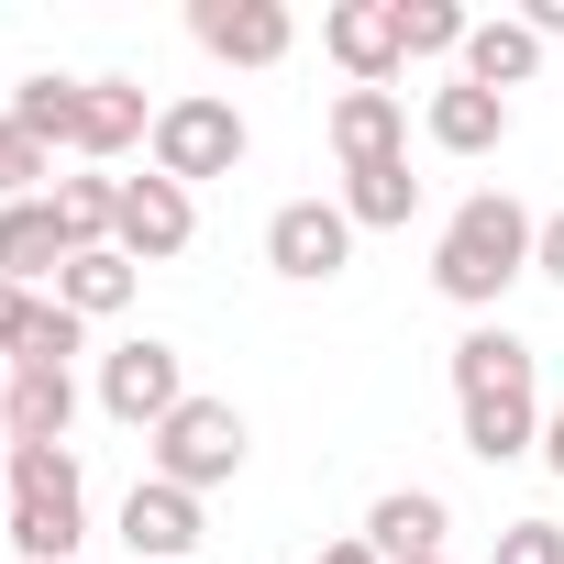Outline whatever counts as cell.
<instances>
[{
    "label": "cell",
    "instance_id": "cell-1",
    "mask_svg": "<svg viewBox=\"0 0 564 564\" xmlns=\"http://www.w3.org/2000/svg\"><path fill=\"white\" fill-rule=\"evenodd\" d=\"M454 421H465V454L476 465H520L542 454V366L509 322H476L454 344Z\"/></svg>",
    "mask_w": 564,
    "mask_h": 564
},
{
    "label": "cell",
    "instance_id": "cell-2",
    "mask_svg": "<svg viewBox=\"0 0 564 564\" xmlns=\"http://www.w3.org/2000/svg\"><path fill=\"white\" fill-rule=\"evenodd\" d=\"M531 243H542V221H531L509 188H476V199H454L443 232H432V289H443L454 311H498L520 276H531Z\"/></svg>",
    "mask_w": 564,
    "mask_h": 564
},
{
    "label": "cell",
    "instance_id": "cell-3",
    "mask_svg": "<svg viewBox=\"0 0 564 564\" xmlns=\"http://www.w3.org/2000/svg\"><path fill=\"white\" fill-rule=\"evenodd\" d=\"M78 542H89L78 454L67 443H12V553L23 564H78Z\"/></svg>",
    "mask_w": 564,
    "mask_h": 564
},
{
    "label": "cell",
    "instance_id": "cell-4",
    "mask_svg": "<svg viewBox=\"0 0 564 564\" xmlns=\"http://www.w3.org/2000/svg\"><path fill=\"white\" fill-rule=\"evenodd\" d=\"M155 177H177V188H199V177H232L243 155H254V133H243V111L221 100V89H188V100H155Z\"/></svg>",
    "mask_w": 564,
    "mask_h": 564
},
{
    "label": "cell",
    "instance_id": "cell-5",
    "mask_svg": "<svg viewBox=\"0 0 564 564\" xmlns=\"http://www.w3.org/2000/svg\"><path fill=\"white\" fill-rule=\"evenodd\" d=\"M144 454H155V476H166V487L210 498V487H232V476H243L254 432H243V410H232V399H199V388H188V410H177L166 432H144Z\"/></svg>",
    "mask_w": 564,
    "mask_h": 564
},
{
    "label": "cell",
    "instance_id": "cell-6",
    "mask_svg": "<svg viewBox=\"0 0 564 564\" xmlns=\"http://www.w3.org/2000/svg\"><path fill=\"white\" fill-rule=\"evenodd\" d=\"M100 410H111L122 432H166V421L188 410V366H177V344H155V333L111 344V355H100Z\"/></svg>",
    "mask_w": 564,
    "mask_h": 564
},
{
    "label": "cell",
    "instance_id": "cell-7",
    "mask_svg": "<svg viewBox=\"0 0 564 564\" xmlns=\"http://www.w3.org/2000/svg\"><path fill=\"white\" fill-rule=\"evenodd\" d=\"M265 265L289 276V289H333V276L355 265L344 199H276V210H265Z\"/></svg>",
    "mask_w": 564,
    "mask_h": 564
},
{
    "label": "cell",
    "instance_id": "cell-8",
    "mask_svg": "<svg viewBox=\"0 0 564 564\" xmlns=\"http://www.w3.org/2000/svg\"><path fill=\"white\" fill-rule=\"evenodd\" d=\"M188 45L221 67H276L300 45V23H289V0H188Z\"/></svg>",
    "mask_w": 564,
    "mask_h": 564
},
{
    "label": "cell",
    "instance_id": "cell-9",
    "mask_svg": "<svg viewBox=\"0 0 564 564\" xmlns=\"http://www.w3.org/2000/svg\"><path fill=\"white\" fill-rule=\"evenodd\" d=\"M133 265H166V254H188L199 243V199L177 188V177H122V232H111Z\"/></svg>",
    "mask_w": 564,
    "mask_h": 564
},
{
    "label": "cell",
    "instance_id": "cell-10",
    "mask_svg": "<svg viewBox=\"0 0 564 564\" xmlns=\"http://www.w3.org/2000/svg\"><path fill=\"white\" fill-rule=\"evenodd\" d=\"M122 553H133V564H188V553H199V498L166 487V476H133V498H122Z\"/></svg>",
    "mask_w": 564,
    "mask_h": 564
},
{
    "label": "cell",
    "instance_id": "cell-11",
    "mask_svg": "<svg viewBox=\"0 0 564 564\" xmlns=\"http://www.w3.org/2000/svg\"><path fill=\"white\" fill-rule=\"evenodd\" d=\"M322 45L355 89H388L410 56H399V0H344V12H322Z\"/></svg>",
    "mask_w": 564,
    "mask_h": 564
},
{
    "label": "cell",
    "instance_id": "cell-12",
    "mask_svg": "<svg viewBox=\"0 0 564 564\" xmlns=\"http://www.w3.org/2000/svg\"><path fill=\"white\" fill-rule=\"evenodd\" d=\"M454 78H465V89H498V100H509V89H531V78H542V34H531L520 12H487V23L465 34Z\"/></svg>",
    "mask_w": 564,
    "mask_h": 564
},
{
    "label": "cell",
    "instance_id": "cell-13",
    "mask_svg": "<svg viewBox=\"0 0 564 564\" xmlns=\"http://www.w3.org/2000/svg\"><path fill=\"white\" fill-rule=\"evenodd\" d=\"M133 144H155V111H144V89L133 78H78V155H133Z\"/></svg>",
    "mask_w": 564,
    "mask_h": 564
},
{
    "label": "cell",
    "instance_id": "cell-14",
    "mask_svg": "<svg viewBox=\"0 0 564 564\" xmlns=\"http://www.w3.org/2000/svg\"><path fill=\"white\" fill-rule=\"evenodd\" d=\"M333 155H344V177L410 155V111H399V89H344V100H333Z\"/></svg>",
    "mask_w": 564,
    "mask_h": 564
},
{
    "label": "cell",
    "instance_id": "cell-15",
    "mask_svg": "<svg viewBox=\"0 0 564 564\" xmlns=\"http://www.w3.org/2000/svg\"><path fill=\"white\" fill-rule=\"evenodd\" d=\"M443 531H454V509H443L432 487H388V498L366 509V542H377L388 564H443Z\"/></svg>",
    "mask_w": 564,
    "mask_h": 564
},
{
    "label": "cell",
    "instance_id": "cell-16",
    "mask_svg": "<svg viewBox=\"0 0 564 564\" xmlns=\"http://www.w3.org/2000/svg\"><path fill=\"white\" fill-rule=\"evenodd\" d=\"M67 421H78V377H67V366H12L0 443H67Z\"/></svg>",
    "mask_w": 564,
    "mask_h": 564
},
{
    "label": "cell",
    "instance_id": "cell-17",
    "mask_svg": "<svg viewBox=\"0 0 564 564\" xmlns=\"http://www.w3.org/2000/svg\"><path fill=\"white\" fill-rule=\"evenodd\" d=\"M67 221H56V199H12L0 210V276H12V289H34V276H67Z\"/></svg>",
    "mask_w": 564,
    "mask_h": 564
},
{
    "label": "cell",
    "instance_id": "cell-18",
    "mask_svg": "<svg viewBox=\"0 0 564 564\" xmlns=\"http://www.w3.org/2000/svg\"><path fill=\"white\" fill-rule=\"evenodd\" d=\"M133 289H144V265H133L122 243H100V254H67L56 311H78V322H122V311H133Z\"/></svg>",
    "mask_w": 564,
    "mask_h": 564
},
{
    "label": "cell",
    "instance_id": "cell-19",
    "mask_svg": "<svg viewBox=\"0 0 564 564\" xmlns=\"http://www.w3.org/2000/svg\"><path fill=\"white\" fill-rule=\"evenodd\" d=\"M432 144H443V155H498V144H509V100H498V89H465V78L432 89Z\"/></svg>",
    "mask_w": 564,
    "mask_h": 564
},
{
    "label": "cell",
    "instance_id": "cell-20",
    "mask_svg": "<svg viewBox=\"0 0 564 564\" xmlns=\"http://www.w3.org/2000/svg\"><path fill=\"white\" fill-rule=\"evenodd\" d=\"M410 210H421L410 155H388V166H355V177H344V221H355V232H410Z\"/></svg>",
    "mask_w": 564,
    "mask_h": 564
},
{
    "label": "cell",
    "instance_id": "cell-21",
    "mask_svg": "<svg viewBox=\"0 0 564 564\" xmlns=\"http://www.w3.org/2000/svg\"><path fill=\"white\" fill-rule=\"evenodd\" d=\"M45 199H56V221H67L78 254H100V243L122 232V177H56Z\"/></svg>",
    "mask_w": 564,
    "mask_h": 564
},
{
    "label": "cell",
    "instance_id": "cell-22",
    "mask_svg": "<svg viewBox=\"0 0 564 564\" xmlns=\"http://www.w3.org/2000/svg\"><path fill=\"white\" fill-rule=\"evenodd\" d=\"M465 34H476L465 0H399V56H410V67H421V56H465Z\"/></svg>",
    "mask_w": 564,
    "mask_h": 564
},
{
    "label": "cell",
    "instance_id": "cell-23",
    "mask_svg": "<svg viewBox=\"0 0 564 564\" xmlns=\"http://www.w3.org/2000/svg\"><path fill=\"white\" fill-rule=\"evenodd\" d=\"M12 122H23L45 155L78 144V78H23V89H12Z\"/></svg>",
    "mask_w": 564,
    "mask_h": 564
},
{
    "label": "cell",
    "instance_id": "cell-24",
    "mask_svg": "<svg viewBox=\"0 0 564 564\" xmlns=\"http://www.w3.org/2000/svg\"><path fill=\"white\" fill-rule=\"evenodd\" d=\"M45 188H56V155H45L12 111H0V210H12V199H45Z\"/></svg>",
    "mask_w": 564,
    "mask_h": 564
},
{
    "label": "cell",
    "instance_id": "cell-25",
    "mask_svg": "<svg viewBox=\"0 0 564 564\" xmlns=\"http://www.w3.org/2000/svg\"><path fill=\"white\" fill-rule=\"evenodd\" d=\"M34 333H45V300L0 276V366H23V355H34Z\"/></svg>",
    "mask_w": 564,
    "mask_h": 564
},
{
    "label": "cell",
    "instance_id": "cell-26",
    "mask_svg": "<svg viewBox=\"0 0 564 564\" xmlns=\"http://www.w3.org/2000/svg\"><path fill=\"white\" fill-rule=\"evenodd\" d=\"M487 564H564V520H509Z\"/></svg>",
    "mask_w": 564,
    "mask_h": 564
},
{
    "label": "cell",
    "instance_id": "cell-27",
    "mask_svg": "<svg viewBox=\"0 0 564 564\" xmlns=\"http://www.w3.org/2000/svg\"><path fill=\"white\" fill-rule=\"evenodd\" d=\"M531 276H553V289H564V210H542V243H531Z\"/></svg>",
    "mask_w": 564,
    "mask_h": 564
},
{
    "label": "cell",
    "instance_id": "cell-28",
    "mask_svg": "<svg viewBox=\"0 0 564 564\" xmlns=\"http://www.w3.org/2000/svg\"><path fill=\"white\" fill-rule=\"evenodd\" d=\"M322 564H388V553H377L366 531H344V542H322Z\"/></svg>",
    "mask_w": 564,
    "mask_h": 564
},
{
    "label": "cell",
    "instance_id": "cell-29",
    "mask_svg": "<svg viewBox=\"0 0 564 564\" xmlns=\"http://www.w3.org/2000/svg\"><path fill=\"white\" fill-rule=\"evenodd\" d=\"M520 23H531V34L553 45V34H564V0H531V12H520Z\"/></svg>",
    "mask_w": 564,
    "mask_h": 564
},
{
    "label": "cell",
    "instance_id": "cell-30",
    "mask_svg": "<svg viewBox=\"0 0 564 564\" xmlns=\"http://www.w3.org/2000/svg\"><path fill=\"white\" fill-rule=\"evenodd\" d=\"M542 465H553V487H564V410L542 421Z\"/></svg>",
    "mask_w": 564,
    "mask_h": 564
},
{
    "label": "cell",
    "instance_id": "cell-31",
    "mask_svg": "<svg viewBox=\"0 0 564 564\" xmlns=\"http://www.w3.org/2000/svg\"><path fill=\"white\" fill-rule=\"evenodd\" d=\"M0 487H12V443H0Z\"/></svg>",
    "mask_w": 564,
    "mask_h": 564
},
{
    "label": "cell",
    "instance_id": "cell-32",
    "mask_svg": "<svg viewBox=\"0 0 564 564\" xmlns=\"http://www.w3.org/2000/svg\"><path fill=\"white\" fill-rule=\"evenodd\" d=\"M0 399H12V366H0Z\"/></svg>",
    "mask_w": 564,
    "mask_h": 564
}]
</instances>
